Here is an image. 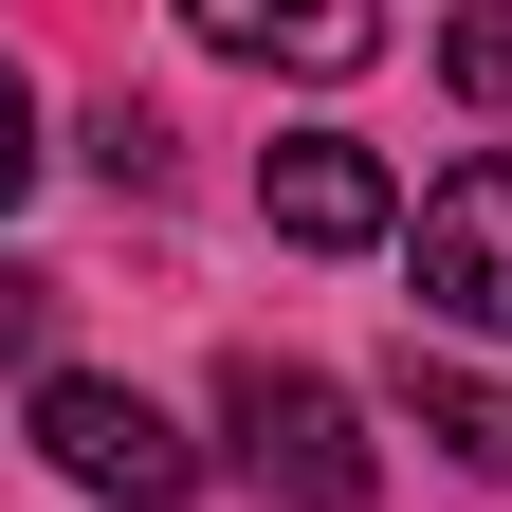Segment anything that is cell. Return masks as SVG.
I'll return each mask as SVG.
<instances>
[{
  "mask_svg": "<svg viewBox=\"0 0 512 512\" xmlns=\"http://www.w3.org/2000/svg\"><path fill=\"white\" fill-rule=\"evenodd\" d=\"M256 202H275V238H293V256H366V238H403V183H384L348 128H275Z\"/></svg>",
  "mask_w": 512,
  "mask_h": 512,
  "instance_id": "4",
  "label": "cell"
},
{
  "mask_svg": "<svg viewBox=\"0 0 512 512\" xmlns=\"http://www.w3.org/2000/svg\"><path fill=\"white\" fill-rule=\"evenodd\" d=\"M92 165H110V183H165V110L110 92V110H92Z\"/></svg>",
  "mask_w": 512,
  "mask_h": 512,
  "instance_id": "8",
  "label": "cell"
},
{
  "mask_svg": "<svg viewBox=\"0 0 512 512\" xmlns=\"http://www.w3.org/2000/svg\"><path fill=\"white\" fill-rule=\"evenodd\" d=\"M403 256H421V311H439V330H512V147L439 165L421 220H403Z\"/></svg>",
  "mask_w": 512,
  "mask_h": 512,
  "instance_id": "3",
  "label": "cell"
},
{
  "mask_svg": "<svg viewBox=\"0 0 512 512\" xmlns=\"http://www.w3.org/2000/svg\"><path fill=\"white\" fill-rule=\"evenodd\" d=\"M220 439H238V476L275 494V512H384V458H366V421H348L330 366L238 348V366H220Z\"/></svg>",
  "mask_w": 512,
  "mask_h": 512,
  "instance_id": "1",
  "label": "cell"
},
{
  "mask_svg": "<svg viewBox=\"0 0 512 512\" xmlns=\"http://www.w3.org/2000/svg\"><path fill=\"white\" fill-rule=\"evenodd\" d=\"M384 403H403V421H421V439H439L458 476H512V384H476L458 348H421V330H403V366H384Z\"/></svg>",
  "mask_w": 512,
  "mask_h": 512,
  "instance_id": "6",
  "label": "cell"
},
{
  "mask_svg": "<svg viewBox=\"0 0 512 512\" xmlns=\"http://www.w3.org/2000/svg\"><path fill=\"white\" fill-rule=\"evenodd\" d=\"M202 55H256V74H366L384 19H366V0H293V19H275V0H202Z\"/></svg>",
  "mask_w": 512,
  "mask_h": 512,
  "instance_id": "5",
  "label": "cell"
},
{
  "mask_svg": "<svg viewBox=\"0 0 512 512\" xmlns=\"http://www.w3.org/2000/svg\"><path fill=\"white\" fill-rule=\"evenodd\" d=\"M19 183H37V92H19V55H0V220H19Z\"/></svg>",
  "mask_w": 512,
  "mask_h": 512,
  "instance_id": "10",
  "label": "cell"
},
{
  "mask_svg": "<svg viewBox=\"0 0 512 512\" xmlns=\"http://www.w3.org/2000/svg\"><path fill=\"white\" fill-rule=\"evenodd\" d=\"M37 458L74 494H110V512H183V494H202V439H183L147 384H110V366H55L37 384Z\"/></svg>",
  "mask_w": 512,
  "mask_h": 512,
  "instance_id": "2",
  "label": "cell"
},
{
  "mask_svg": "<svg viewBox=\"0 0 512 512\" xmlns=\"http://www.w3.org/2000/svg\"><path fill=\"white\" fill-rule=\"evenodd\" d=\"M439 74H458V92H476V110H494V92H512V0H494V19H458V37H439Z\"/></svg>",
  "mask_w": 512,
  "mask_h": 512,
  "instance_id": "9",
  "label": "cell"
},
{
  "mask_svg": "<svg viewBox=\"0 0 512 512\" xmlns=\"http://www.w3.org/2000/svg\"><path fill=\"white\" fill-rule=\"evenodd\" d=\"M0 366L55 384V275H37V256H0Z\"/></svg>",
  "mask_w": 512,
  "mask_h": 512,
  "instance_id": "7",
  "label": "cell"
}]
</instances>
